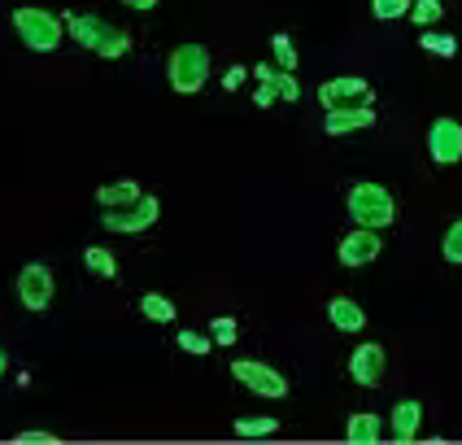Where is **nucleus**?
I'll use <instances>...</instances> for the list:
<instances>
[{"label": "nucleus", "instance_id": "f257e3e1", "mask_svg": "<svg viewBox=\"0 0 462 445\" xmlns=\"http://www.w3.org/2000/svg\"><path fill=\"white\" fill-rule=\"evenodd\" d=\"M61 23H66V31L75 35L83 49H92L105 61H118V57L131 52V35L123 26H114L109 18H101V14H66Z\"/></svg>", "mask_w": 462, "mask_h": 445}, {"label": "nucleus", "instance_id": "f03ea898", "mask_svg": "<svg viewBox=\"0 0 462 445\" xmlns=\"http://www.w3.org/2000/svg\"><path fill=\"white\" fill-rule=\"evenodd\" d=\"M345 209H349L354 227H371V232L397 223V201L384 183H354L349 197H345Z\"/></svg>", "mask_w": 462, "mask_h": 445}, {"label": "nucleus", "instance_id": "7ed1b4c3", "mask_svg": "<svg viewBox=\"0 0 462 445\" xmlns=\"http://www.w3.org/2000/svg\"><path fill=\"white\" fill-rule=\"evenodd\" d=\"M14 31H18V40H23L31 52H52L57 44H61V31H66V23L57 18V14H49V9H35V5H23V9H14Z\"/></svg>", "mask_w": 462, "mask_h": 445}, {"label": "nucleus", "instance_id": "20e7f679", "mask_svg": "<svg viewBox=\"0 0 462 445\" xmlns=\"http://www.w3.org/2000/svg\"><path fill=\"white\" fill-rule=\"evenodd\" d=\"M166 79H171V88L183 92V97L201 92L209 79V49L206 44H180V49L166 57Z\"/></svg>", "mask_w": 462, "mask_h": 445}, {"label": "nucleus", "instance_id": "39448f33", "mask_svg": "<svg viewBox=\"0 0 462 445\" xmlns=\"http://www.w3.org/2000/svg\"><path fill=\"white\" fill-rule=\"evenodd\" d=\"M157 214H162V201L144 192L140 201H131V206H123V209H105L101 223H105V232H127V236H135V232H149V227L157 223Z\"/></svg>", "mask_w": 462, "mask_h": 445}, {"label": "nucleus", "instance_id": "423d86ee", "mask_svg": "<svg viewBox=\"0 0 462 445\" xmlns=\"http://www.w3.org/2000/svg\"><path fill=\"white\" fill-rule=\"evenodd\" d=\"M52 271L44 262H26L23 271H18V301H23V311L31 314H44L52 306Z\"/></svg>", "mask_w": 462, "mask_h": 445}, {"label": "nucleus", "instance_id": "0eeeda50", "mask_svg": "<svg viewBox=\"0 0 462 445\" xmlns=\"http://www.w3.org/2000/svg\"><path fill=\"white\" fill-rule=\"evenodd\" d=\"M231 380H236V385H245L249 393H257V397H288V380H283L275 366L257 363V358H240V363H231Z\"/></svg>", "mask_w": 462, "mask_h": 445}, {"label": "nucleus", "instance_id": "6e6552de", "mask_svg": "<svg viewBox=\"0 0 462 445\" xmlns=\"http://www.w3.org/2000/svg\"><path fill=\"white\" fill-rule=\"evenodd\" d=\"M428 157L437 166H454L462 162V123L458 118H437L428 127Z\"/></svg>", "mask_w": 462, "mask_h": 445}, {"label": "nucleus", "instance_id": "1a4fd4ad", "mask_svg": "<svg viewBox=\"0 0 462 445\" xmlns=\"http://www.w3.org/2000/svg\"><path fill=\"white\" fill-rule=\"evenodd\" d=\"M384 366H388L384 345L366 340V345H358V349L349 354V380H354L358 389H375V385L384 380Z\"/></svg>", "mask_w": 462, "mask_h": 445}, {"label": "nucleus", "instance_id": "9d476101", "mask_svg": "<svg viewBox=\"0 0 462 445\" xmlns=\"http://www.w3.org/2000/svg\"><path fill=\"white\" fill-rule=\"evenodd\" d=\"M375 127V105L371 101H358V105H332L323 114V131L328 135H354V131H366Z\"/></svg>", "mask_w": 462, "mask_h": 445}, {"label": "nucleus", "instance_id": "9b49d317", "mask_svg": "<svg viewBox=\"0 0 462 445\" xmlns=\"http://www.w3.org/2000/svg\"><path fill=\"white\" fill-rule=\"evenodd\" d=\"M380 254H384V240H380V232H371V227H354V232L340 240V249H336L340 266H371Z\"/></svg>", "mask_w": 462, "mask_h": 445}, {"label": "nucleus", "instance_id": "f8f14e48", "mask_svg": "<svg viewBox=\"0 0 462 445\" xmlns=\"http://www.w3.org/2000/svg\"><path fill=\"white\" fill-rule=\"evenodd\" d=\"M319 101L328 105H358V101H371V88H366V79L362 75H340V79H328L323 88H319Z\"/></svg>", "mask_w": 462, "mask_h": 445}, {"label": "nucleus", "instance_id": "ddd939ff", "mask_svg": "<svg viewBox=\"0 0 462 445\" xmlns=\"http://www.w3.org/2000/svg\"><path fill=\"white\" fill-rule=\"evenodd\" d=\"M388 419H393V423H388L393 441H414V437H419V423H423V406H419L414 397H402Z\"/></svg>", "mask_w": 462, "mask_h": 445}, {"label": "nucleus", "instance_id": "4468645a", "mask_svg": "<svg viewBox=\"0 0 462 445\" xmlns=\"http://www.w3.org/2000/svg\"><path fill=\"white\" fill-rule=\"evenodd\" d=\"M249 70H254L257 83H266V88H271L280 101H297V97H301V83H297V75H292V70L266 66V61H262V66H249Z\"/></svg>", "mask_w": 462, "mask_h": 445}, {"label": "nucleus", "instance_id": "2eb2a0df", "mask_svg": "<svg viewBox=\"0 0 462 445\" xmlns=\"http://www.w3.org/2000/svg\"><path fill=\"white\" fill-rule=\"evenodd\" d=\"M345 437H349L354 445H375L380 437H384V419L371 415V411H354L349 423H345Z\"/></svg>", "mask_w": 462, "mask_h": 445}, {"label": "nucleus", "instance_id": "dca6fc26", "mask_svg": "<svg viewBox=\"0 0 462 445\" xmlns=\"http://www.w3.org/2000/svg\"><path fill=\"white\" fill-rule=\"evenodd\" d=\"M328 319H332L340 332H362L366 328V311H362L354 297H332L328 301Z\"/></svg>", "mask_w": 462, "mask_h": 445}, {"label": "nucleus", "instance_id": "f3484780", "mask_svg": "<svg viewBox=\"0 0 462 445\" xmlns=\"http://www.w3.org/2000/svg\"><path fill=\"white\" fill-rule=\"evenodd\" d=\"M140 197H144V192H140L135 180H118V183L97 188V206L101 209H123V206H131V201H140Z\"/></svg>", "mask_w": 462, "mask_h": 445}, {"label": "nucleus", "instance_id": "a211bd4d", "mask_svg": "<svg viewBox=\"0 0 462 445\" xmlns=\"http://www.w3.org/2000/svg\"><path fill=\"white\" fill-rule=\"evenodd\" d=\"M231 428H236V437L257 441V437H275V432H280V419H271V415H240Z\"/></svg>", "mask_w": 462, "mask_h": 445}, {"label": "nucleus", "instance_id": "6ab92c4d", "mask_svg": "<svg viewBox=\"0 0 462 445\" xmlns=\"http://www.w3.org/2000/svg\"><path fill=\"white\" fill-rule=\"evenodd\" d=\"M83 266H88L92 275H101V280H114V275H118V258H114L109 249H101V245H88V249H83Z\"/></svg>", "mask_w": 462, "mask_h": 445}, {"label": "nucleus", "instance_id": "aec40b11", "mask_svg": "<svg viewBox=\"0 0 462 445\" xmlns=\"http://www.w3.org/2000/svg\"><path fill=\"white\" fill-rule=\"evenodd\" d=\"M140 314L153 319V323H175V301L162 297V292H144L140 297Z\"/></svg>", "mask_w": 462, "mask_h": 445}, {"label": "nucleus", "instance_id": "412c9836", "mask_svg": "<svg viewBox=\"0 0 462 445\" xmlns=\"http://www.w3.org/2000/svg\"><path fill=\"white\" fill-rule=\"evenodd\" d=\"M209 337H214V349H231L236 337H240V328H236L231 314H214V319H209Z\"/></svg>", "mask_w": 462, "mask_h": 445}, {"label": "nucleus", "instance_id": "4be33fe9", "mask_svg": "<svg viewBox=\"0 0 462 445\" xmlns=\"http://www.w3.org/2000/svg\"><path fill=\"white\" fill-rule=\"evenodd\" d=\"M419 44H423L428 52H440V57H454V52H458V40H454V35H445V31H437V26H423Z\"/></svg>", "mask_w": 462, "mask_h": 445}, {"label": "nucleus", "instance_id": "5701e85b", "mask_svg": "<svg viewBox=\"0 0 462 445\" xmlns=\"http://www.w3.org/2000/svg\"><path fill=\"white\" fill-rule=\"evenodd\" d=\"M183 354H197V358H206L209 349H214V337L209 332H192V328H180V337H175Z\"/></svg>", "mask_w": 462, "mask_h": 445}, {"label": "nucleus", "instance_id": "b1692460", "mask_svg": "<svg viewBox=\"0 0 462 445\" xmlns=\"http://www.w3.org/2000/svg\"><path fill=\"white\" fill-rule=\"evenodd\" d=\"M440 14H445L440 0H411V14H406V18H411L414 26H437Z\"/></svg>", "mask_w": 462, "mask_h": 445}, {"label": "nucleus", "instance_id": "393cba45", "mask_svg": "<svg viewBox=\"0 0 462 445\" xmlns=\"http://www.w3.org/2000/svg\"><path fill=\"white\" fill-rule=\"evenodd\" d=\"M440 254H445L449 266H462V218L449 223V232H445V240H440Z\"/></svg>", "mask_w": 462, "mask_h": 445}, {"label": "nucleus", "instance_id": "a878e982", "mask_svg": "<svg viewBox=\"0 0 462 445\" xmlns=\"http://www.w3.org/2000/svg\"><path fill=\"white\" fill-rule=\"evenodd\" d=\"M371 14H375L380 23H397V18L411 14V0H371Z\"/></svg>", "mask_w": 462, "mask_h": 445}, {"label": "nucleus", "instance_id": "bb28decb", "mask_svg": "<svg viewBox=\"0 0 462 445\" xmlns=\"http://www.w3.org/2000/svg\"><path fill=\"white\" fill-rule=\"evenodd\" d=\"M271 52H275V61H280V70H297V49H292V40L288 35H271Z\"/></svg>", "mask_w": 462, "mask_h": 445}, {"label": "nucleus", "instance_id": "cd10ccee", "mask_svg": "<svg viewBox=\"0 0 462 445\" xmlns=\"http://www.w3.org/2000/svg\"><path fill=\"white\" fill-rule=\"evenodd\" d=\"M14 441H18V445H52L57 437H52V432H44V428H26V432H18Z\"/></svg>", "mask_w": 462, "mask_h": 445}, {"label": "nucleus", "instance_id": "c85d7f7f", "mask_svg": "<svg viewBox=\"0 0 462 445\" xmlns=\"http://www.w3.org/2000/svg\"><path fill=\"white\" fill-rule=\"evenodd\" d=\"M245 75H249V66H231V70H223V88H227V92H236V88L245 83Z\"/></svg>", "mask_w": 462, "mask_h": 445}, {"label": "nucleus", "instance_id": "c756f323", "mask_svg": "<svg viewBox=\"0 0 462 445\" xmlns=\"http://www.w3.org/2000/svg\"><path fill=\"white\" fill-rule=\"evenodd\" d=\"M275 101H280V97H275V92H271L266 83H257V92H254V105H257V109H271Z\"/></svg>", "mask_w": 462, "mask_h": 445}, {"label": "nucleus", "instance_id": "7c9ffc66", "mask_svg": "<svg viewBox=\"0 0 462 445\" xmlns=\"http://www.w3.org/2000/svg\"><path fill=\"white\" fill-rule=\"evenodd\" d=\"M118 5H127V9H135V14H149V9H157L162 0H118Z\"/></svg>", "mask_w": 462, "mask_h": 445}, {"label": "nucleus", "instance_id": "2f4dec72", "mask_svg": "<svg viewBox=\"0 0 462 445\" xmlns=\"http://www.w3.org/2000/svg\"><path fill=\"white\" fill-rule=\"evenodd\" d=\"M5 371H9V354L0 349V375H5Z\"/></svg>", "mask_w": 462, "mask_h": 445}]
</instances>
